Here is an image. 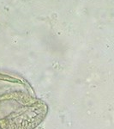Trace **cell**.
<instances>
[{
	"label": "cell",
	"mask_w": 114,
	"mask_h": 129,
	"mask_svg": "<svg viewBox=\"0 0 114 129\" xmlns=\"http://www.w3.org/2000/svg\"><path fill=\"white\" fill-rule=\"evenodd\" d=\"M38 97L28 81L0 73V120L22 107L34 103Z\"/></svg>",
	"instance_id": "cell-1"
},
{
	"label": "cell",
	"mask_w": 114,
	"mask_h": 129,
	"mask_svg": "<svg viewBox=\"0 0 114 129\" xmlns=\"http://www.w3.org/2000/svg\"><path fill=\"white\" fill-rule=\"evenodd\" d=\"M48 110V105L38 98L0 120V129H35L46 118Z\"/></svg>",
	"instance_id": "cell-2"
}]
</instances>
